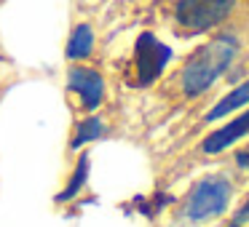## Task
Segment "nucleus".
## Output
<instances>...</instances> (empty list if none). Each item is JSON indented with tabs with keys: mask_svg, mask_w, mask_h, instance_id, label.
<instances>
[{
	"mask_svg": "<svg viewBox=\"0 0 249 227\" xmlns=\"http://www.w3.org/2000/svg\"><path fill=\"white\" fill-rule=\"evenodd\" d=\"M105 134V126H102V120L99 118H86V120H81L78 123V129H75V136H72V142H70V147L72 150H78L81 145H86V142H94V139H99V136Z\"/></svg>",
	"mask_w": 249,
	"mask_h": 227,
	"instance_id": "10",
	"label": "nucleus"
},
{
	"mask_svg": "<svg viewBox=\"0 0 249 227\" xmlns=\"http://www.w3.org/2000/svg\"><path fill=\"white\" fill-rule=\"evenodd\" d=\"M236 168L238 171H244L249 177V147H244V150L236 152Z\"/></svg>",
	"mask_w": 249,
	"mask_h": 227,
	"instance_id": "12",
	"label": "nucleus"
},
{
	"mask_svg": "<svg viewBox=\"0 0 249 227\" xmlns=\"http://www.w3.org/2000/svg\"><path fill=\"white\" fill-rule=\"evenodd\" d=\"M233 200H236V182L228 174H206L185 195L182 219L190 225H209L231 209Z\"/></svg>",
	"mask_w": 249,
	"mask_h": 227,
	"instance_id": "2",
	"label": "nucleus"
},
{
	"mask_svg": "<svg viewBox=\"0 0 249 227\" xmlns=\"http://www.w3.org/2000/svg\"><path fill=\"white\" fill-rule=\"evenodd\" d=\"M67 86H70V91L78 94L81 104L89 113H94L105 99V81L97 70H91V67H72V70L67 72Z\"/></svg>",
	"mask_w": 249,
	"mask_h": 227,
	"instance_id": "6",
	"label": "nucleus"
},
{
	"mask_svg": "<svg viewBox=\"0 0 249 227\" xmlns=\"http://www.w3.org/2000/svg\"><path fill=\"white\" fill-rule=\"evenodd\" d=\"M231 227H249V195L241 200V206H238V209L233 211Z\"/></svg>",
	"mask_w": 249,
	"mask_h": 227,
	"instance_id": "11",
	"label": "nucleus"
},
{
	"mask_svg": "<svg viewBox=\"0 0 249 227\" xmlns=\"http://www.w3.org/2000/svg\"><path fill=\"white\" fill-rule=\"evenodd\" d=\"M86 179H89V155H81V161H78V166H75V171L70 174V182H67V187L59 193V203H65V200H72L78 193H81V187L86 184Z\"/></svg>",
	"mask_w": 249,
	"mask_h": 227,
	"instance_id": "9",
	"label": "nucleus"
},
{
	"mask_svg": "<svg viewBox=\"0 0 249 227\" xmlns=\"http://www.w3.org/2000/svg\"><path fill=\"white\" fill-rule=\"evenodd\" d=\"M249 136V107H244L236 118L225 120L220 129H214L204 142H201V155H220V152L231 150L241 139Z\"/></svg>",
	"mask_w": 249,
	"mask_h": 227,
	"instance_id": "5",
	"label": "nucleus"
},
{
	"mask_svg": "<svg viewBox=\"0 0 249 227\" xmlns=\"http://www.w3.org/2000/svg\"><path fill=\"white\" fill-rule=\"evenodd\" d=\"M244 107H249V78L244 83H238V86H233L231 91L225 94V97L220 99V102L214 104V107L206 113V123H214V120H225L231 118L233 113H241Z\"/></svg>",
	"mask_w": 249,
	"mask_h": 227,
	"instance_id": "7",
	"label": "nucleus"
},
{
	"mask_svg": "<svg viewBox=\"0 0 249 227\" xmlns=\"http://www.w3.org/2000/svg\"><path fill=\"white\" fill-rule=\"evenodd\" d=\"M134 59H137V78H140L142 86H147V83H153L163 72L166 62L172 59V51H169V46H163L158 38H153L150 32H145L137 40Z\"/></svg>",
	"mask_w": 249,
	"mask_h": 227,
	"instance_id": "4",
	"label": "nucleus"
},
{
	"mask_svg": "<svg viewBox=\"0 0 249 227\" xmlns=\"http://www.w3.org/2000/svg\"><path fill=\"white\" fill-rule=\"evenodd\" d=\"M238 51H241V43L233 32H220L212 40H206L201 49H196L179 70L182 97L196 99L201 94H206L233 67Z\"/></svg>",
	"mask_w": 249,
	"mask_h": 227,
	"instance_id": "1",
	"label": "nucleus"
},
{
	"mask_svg": "<svg viewBox=\"0 0 249 227\" xmlns=\"http://www.w3.org/2000/svg\"><path fill=\"white\" fill-rule=\"evenodd\" d=\"M94 49V32L89 24H78L75 30L70 32V40H67V59L78 62V59H86Z\"/></svg>",
	"mask_w": 249,
	"mask_h": 227,
	"instance_id": "8",
	"label": "nucleus"
},
{
	"mask_svg": "<svg viewBox=\"0 0 249 227\" xmlns=\"http://www.w3.org/2000/svg\"><path fill=\"white\" fill-rule=\"evenodd\" d=\"M236 8V0H177L174 19L190 35H201L220 27Z\"/></svg>",
	"mask_w": 249,
	"mask_h": 227,
	"instance_id": "3",
	"label": "nucleus"
}]
</instances>
